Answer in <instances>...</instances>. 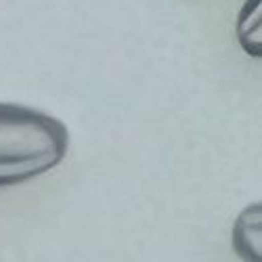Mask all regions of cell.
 <instances>
[{
    "label": "cell",
    "mask_w": 262,
    "mask_h": 262,
    "mask_svg": "<svg viewBox=\"0 0 262 262\" xmlns=\"http://www.w3.org/2000/svg\"><path fill=\"white\" fill-rule=\"evenodd\" d=\"M235 40L252 59H262V0H244L235 17Z\"/></svg>",
    "instance_id": "cell-3"
},
{
    "label": "cell",
    "mask_w": 262,
    "mask_h": 262,
    "mask_svg": "<svg viewBox=\"0 0 262 262\" xmlns=\"http://www.w3.org/2000/svg\"><path fill=\"white\" fill-rule=\"evenodd\" d=\"M70 130L36 107L0 103V189L45 177L68 156Z\"/></svg>",
    "instance_id": "cell-1"
},
{
    "label": "cell",
    "mask_w": 262,
    "mask_h": 262,
    "mask_svg": "<svg viewBox=\"0 0 262 262\" xmlns=\"http://www.w3.org/2000/svg\"><path fill=\"white\" fill-rule=\"evenodd\" d=\"M231 246L239 260L262 262V200L239 210L231 227Z\"/></svg>",
    "instance_id": "cell-2"
}]
</instances>
